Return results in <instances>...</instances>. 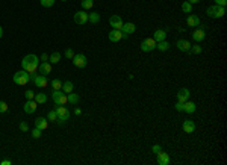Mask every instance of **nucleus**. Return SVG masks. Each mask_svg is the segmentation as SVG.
<instances>
[{"label":"nucleus","instance_id":"nucleus-6","mask_svg":"<svg viewBox=\"0 0 227 165\" xmlns=\"http://www.w3.org/2000/svg\"><path fill=\"white\" fill-rule=\"evenodd\" d=\"M158 46V43L155 41V38H146L142 43H141V50L142 52H151L155 50Z\"/></svg>","mask_w":227,"mask_h":165},{"label":"nucleus","instance_id":"nucleus-28","mask_svg":"<svg viewBox=\"0 0 227 165\" xmlns=\"http://www.w3.org/2000/svg\"><path fill=\"white\" fill-rule=\"evenodd\" d=\"M50 64H58L59 61H61V53H58V52H55V53H52L50 55Z\"/></svg>","mask_w":227,"mask_h":165},{"label":"nucleus","instance_id":"nucleus-27","mask_svg":"<svg viewBox=\"0 0 227 165\" xmlns=\"http://www.w3.org/2000/svg\"><path fill=\"white\" fill-rule=\"evenodd\" d=\"M67 99H68V102L73 103V105H76V103L79 102V95L76 94V93H70V94L67 95Z\"/></svg>","mask_w":227,"mask_h":165},{"label":"nucleus","instance_id":"nucleus-20","mask_svg":"<svg viewBox=\"0 0 227 165\" xmlns=\"http://www.w3.org/2000/svg\"><path fill=\"white\" fill-rule=\"evenodd\" d=\"M188 97H189V89H188V88H182V89H179V93H177L179 102L185 103V102L188 100Z\"/></svg>","mask_w":227,"mask_h":165},{"label":"nucleus","instance_id":"nucleus-42","mask_svg":"<svg viewBox=\"0 0 227 165\" xmlns=\"http://www.w3.org/2000/svg\"><path fill=\"white\" fill-rule=\"evenodd\" d=\"M215 5H218V6H226L227 0H215Z\"/></svg>","mask_w":227,"mask_h":165},{"label":"nucleus","instance_id":"nucleus-45","mask_svg":"<svg viewBox=\"0 0 227 165\" xmlns=\"http://www.w3.org/2000/svg\"><path fill=\"white\" fill-rule=\"evenodd\" d=\"M47 59H49V56H47V53H43V55H41V61H47Z\"/></svg>","mask_w":227,"mask_h":165},{"label":"nucleus","instance_id":"nucleus-12","mask_svg":"<svg viewBox=\"0 0 227 165\" xmlns=\"http://www.w3.org/2000/svg\"><path fill=\"white\" fill-rule=\"evenodd\" d=\"M158 154V164L159 165H168L170 164V154L168 153H165V152H159V153H156Z\"/></svg>","mask_w":227,"mask_h":165},{"label":"nucleus","instance_id":"nucleus-13","mask_svg":"<svg viewBox=\"0 0 227 165\" xmlns=\"http://www.w3.org/2000/svg\"><path fill=\"white\" fill-rule=\"evenodd\" d=\"M32 80H34V83L36 85V86H39V88H45V86L49 85L47 79H45V76H43V74H39V76L35 74V77L32 79Z\"/></svg>","mask_w":227,"mask_h":165},{"label":"nucleus","instance_id":"nucleus-1","mask_svg":"<svg viewBox=\"0 0 227 165\" xmlns=\"http://www.w3.org/2000/svg\"><path fill=\"white\" fill-rule=\"evenodd\" d=\"M21 65H23V70L24 71H27V73H35L36 68L39 67V59L36 58L35 55H27V56L23 58Z\"/></svg>","mask_w":227,"mask_h":165},{"label":"nucleus","instance_id":"nucleus-3","mask_svg":"<svg viewBox=\"0 0 227 165\" xmlns=\"http://www.w3.org/2000/svg\"><path fill=\"white\" fill-rule=\"evenodd\" d=\"M56 114H58V120H56V123H65L68 118H70V111H68L67 108L64 106V105H56Z\"/></svg>","mask_w":227,"mask_h":165},{"label":"nucleus","instance_id":"nucleus-44","mask_svg":"<svg viewBox=\"0 0 227 165\" xmlns=\"http://www.w3.org/2000/svg\"><path fill=\"white\" fill-rule=\"evenodd\" d=\"M74 114H76V115H82V109L76 108V109H74Z\"/></svg>","mask_w":227,"mask_h":165},{"label":"nucleus","instance_id":"nucleus-30","mask_svg":"<svg viewBox=\"0 0 227 165\" xmlns=\"http://www.w3.org/2000/svg\"><path fill=\"white\" fill-rule=\"evenodd\" d=\"M156 47L160 50V52H167L168 48H170V44L167 43V41H160V43H158V46Z\"/></svg>","mask_w":227,"mask_h":165},{"label":"nucleus","instance_id":"nucleus-36","mask_svg":"<svg viewBox=\"0 0 227 165\" xmlns=\"http://www.w3.org/2000/svg\"><path fill=\"white\" fill-rule=\"evenodd\" d=\"M41 5H43L44 8H50V6L55 5V0H41Z\"/></svg>","mask_w":227,"mask_h":165},{"label":"nucleus","instance_id":"nucleus-2","mask_svg":"<svg viewBox=\"0 0 227 165\" xmlns=\"http://www.w3.org/2000/svg\"><path fill=\"white\" fill-rule=\"evenodd\" d=\"M206 14L211 17V18H221L226 15V8L224 6H218V5H214V6H209L206 9Z\"/></svg>","mask_w":227,"mask_h":165},{"label":"nucleus","instance_id":"nucleus-25","mask_svg":"<svg viewBox=\"0 0 227 165\" xmlns=\"http://www.w3.org/2000/svg\"><path fill=\"white\" fill-rule=\"evenodd\" d=\"M88 21H91L92 24H97L100 21V15L97 12H91L90 15H88Z\"/></svg>","mask_w":227,"mask_h":165},{"label":"nucleus","instance_id":"nucleus-17","mask_svg":"<svg viewBox=\"0 0 227 165\" xmlns=\"http://www.w3.org/2000/svg\"><path fill=\"white\" fill-rule=\"evenodd\" d=\"M38 68H39V71H41V74H43V76H47V74H50V73H52V64L45 61V62H43V64H39V67H38Z\"/></svg>","mask_w":227,"mask_h":165},{"label":"nucleus","instance_id":"nucleus-18","mask_svg":"<svg viewBox=\"0 0 227 165\" xmlns=\"http://www.w3.org/2000/svg\"><path fill=\"white\" fill-rule=\"evenodd\" d=\"M153 38H155L156 43L165 41V38H167V30H164V29H158V30L153 34Z\"/></svg>","mask_w":227,"mask_h":165},{"label":"nucleus","instance_id":"nucleus-43","mask_svg":"<svg viewBox=\"0 0 227 165\" xmlns=\"http://www.w3.org/2000/svg\"><path fill=\"white\" fill-rule=\"evenodd\" d=\"M176 111H179V112L183 111V103H182V102H177V103H176Z\"/></svg>","mask_w":227,"mask_h":165},{"label":"nucleus","instance_id":"nucleus-11","mask_svg":"<svg viewBox=\"0 0 227 165\" xmlns=\"http://www.w3.org/2000/svg\"><path fill=\"white\" fill-rule=\"evenodd\" d=\"M74 21L77 24H85L88 21V14L85 11H80V12H76L74 14Z\"/></svg>","mask_w":227,"mask_h":165},{"label":"nucleus","instance_id":"nucleus-33","mask_svg":"<svg viewBox=\"0 0 227 165\" xmlns=\"http://www.w3.org/2000/svg\"><path fill=\"white\" fill-rule=\"evenodd\" d=\"M189 52H191V53H194V55H200V53H202V52H203V48L200 47V46H197V44H195V46H191V48H189Z\"/></svg>","mask_w":227,"mask_h":165},{"label":"nucleus","instance_id":"nucleus-39","mask_svg":"<svg viewBox=\"0 0 227 165\" xmlns=\"http://www.w3.org/2000/svg\"><path fill=\"white\" fill-rule=\"evenodd\" d=\"M65 58H68V59L74 58V52H73L71 48H67V50H65Z\"/></svg>","mask_w":227,"mask_h":165},{"label":"nucleus","instance_id":"nucleus-15","mask_svg":"<svg viewBox=\"0 0 227 165\" xmlns=\"http://www.w3.org/2000/svg\"><path fill=\"white\" fill-rule=\"evenodd\" d=\"M36 102L35 100H27L26 103H24V112L26 114H34L35 112V109H36Z\"/></svg>","mask_w":227,"mask_h":165},{"label":"nucleus","instance_id":"nucleus-19","mask_svg":"<svg viewBox=\"0 0 227 165\" xmlns=\"http://www.w3.org/2000/svg\"><path fill=\"white\" fill-rule=\"evenodd\" d=\"M35 127H38L39 130H45L47 127H49V121H47L45 118H43V117L36 118V120H35Z\"/></svg>","mask_w":227,"mask_h":165},{"label":"nucleus","instance_id":"nucleus-49","mask_svg":"<svg viewBox=\"0 0 227 165\" xmlns=\"http://www.w3.org/2000/svg\"><path fill=\"white\" fill-rule=\"evenodd\" d=\"M62 2H67V0H62Z\"/></svg>","mask_w":227,"mask_h":165},{"label":"nucleus","instance_id":"nucleus-32","mask_svg":"<svg viewBox=\"0 0 227 165\" xmlns=\"http://www.w3.org/2000/svg\"><path fill=\"white\" fill-rule=\"evenodd\" d=\"M52 88H53V91H58V89H62V83H61V80H58V79H55V80H52Z\"/></svg>","mask_w":227,"mask_h":165},{"label":"nucleus","instance_id":"nucleus-16","mask_svg":"<svg viewBox=\"0 0 227 165\" xmlns=\"http://www.w3.org/2000/svg\"><path fill=\"white\" fill-rule=\"evenodd\" d=\"M135 30H136V26L133 23H124L123 24V27H121V32H123L126 36L130 35V34H133Z\"/></svg>","mask_w":227,"mask_h":165},{"label":"nucleus","instance_id":"nucleus-26","mask_svg":"<svg viewBox=\"0 0 227 165\" xmlns=\"http://www.w3.org/2000/svg\"><path fill=\"white\" fill-rule=\"evenodd\" d=\"M36 103H39V105H43V103H45L47 102V95L44 94V93H39V94H36L35 95V99H34Z\"/></svg>","mask_w":227,"mask_h":165},{"label":"nucleus","instance_id":"nucleus-34","mask_svg":"<svg viewBox=\"0 0 227 165\" xmlns=\"http://www.w3.org/2000/svg\"><path fill=\"white\" fill-rule=\"evenodd\" d=\"M41 132H43V130H39V129H38V127H35V129L32 130V136H34L35 140H38V138H41V135H43Z\"/></svg>","mask_w":227,"mask_h":165},{"label":"nucleus","instance_id":"nucleus-35","mask_svg":"<svg viewBox=\"0 0 227 165\" xmlns=\"http://www.w3.org/2000/svg\"><path fill=\"white\" fill-rule=\"evenodd\" d=\"M6 111H8V103L3 102V100H0V114H5Z\"/></svg>","mask_w":227,"mask_h":165},{"label":"nucleus","instance_id":"nucleus-46","mask_svg":"<svg viewBox=\"0 0 227 165\" xmlns=\"http://www.w3.org/2000/svg\"><path fill=\"white\" fill-rule=\"evenodd\" d=\"M0 164L2 165H11V161H6V159H5V161H2Z\"/></svg>","mask_w":227,"mask_h":165},{"label":"nucleus","instance_id":"nucleus-48","mask_svg":"<svg viewBox=\"0 0 227 165\" xmlns=\"http://www.w3.org/2000/svg\"><path fill=\"white\" fill-rule=\"evenodd\" d=\"M3 36V29H2V26H0V38Z\"/></svg>","mask_w":227,"mask_h":165},{"label":"nucleus","instance_id":"nucleus-5","mask_svg":"<svg viewBox=\"0 0 227 165\" xmlns=\"http://www.w3.org/2000/svg\"><path fill=\"white\" fill-rule=\"evenodd\" d=\"M52 99H53V102H55L56 105H65L68 102L67 95H65V93H64L62 89L53 91V93H52Z\"/></svg>","mask_w":227,"mask_h":165},{"label":"nucleus","instance_id":"nucleus-9","mask_svg":"<svg viewBox=\"0 0 227 165\" xmlns=\"http://www.w3.org/2000/svg\"><path fill=\"white\" fill-rule=\"evenodd\" d=\"M204 36H206V29H204L203 26L202 27H198V29H195L192 32V38H194V41H203L204 39Z\"/></svg>","mask_w":227,"mask_h":165},{"label":"nucleus","instance_id":"nucleus-7","mask_svg":"<svg viewBox=\"0 0 227 165\" xmlns=\"http://www.w3.org/2000/svg\"><path fill=\"white\" fill-rule=\"evenodd\" d=\"M73 64L77 67V68H83V67H86V64H88V61H86V56L85 55H74V58H73Z\"/></svg>","mask_w":227,"mask_h":165},{"label":"nucleus","instance_id":"nucleus-41","mask_svg":"<svg viewBox=\"0 0 227 165\" xmlns=\"http://www.w3.org/2000/svg\"><path fill=\"white\" fill-rule=\"evenodd\" d=\"M160 150H162V147H160L159 144H156V145H153V149H151V152H153V153H159Z\"/></svg>","mask_w":227,"mask_h":165},{"label":"nucleus","instance_id":"nucleus-24","mask_svg":"<svg viewBox=\"0 0 227 165\" xmlns=\"http://www.w3.org/2000/svg\"><path fill=\"white\" fill-rule=\"evenodd\" d=\"M73 88H74V85L70 82V80H68V82H64V83H62V91H64L65 94H70V93H73Z\"/></svg>","mask_w":227,"mask_h":165},{"label":"nucleus","instance_id":"nucleus-38","mask_svg":"<svg viewBox=\"0 0 227 165\" xmlns=\"http://www.w3.org/2000/svg\"><path fill=\"white\" fill-rule=\"evenodd\" d=\"M24 95H26V99H27V100H34V99H35V93L32 91V89H27Z\"/></svg>","mask_w":227,"mask_h":165},{"label":"nucleus","instance_id":"nucleus-37","mask_svg":"<svg viewBox=\"0 0 227 165\" xmlns=\"http://www.w3.org/2000/svg\"><path fill=\"white\" fill-rule=\"evenodd\" d=\"M49 120H50V121H56V120H58V114H56V111H55V109L49 112Z\"/></svg>","mask_w":227,"mask_h":165},{"label":"nucleus","instance_id":"nucleus-4","mask_svg":"<svg viewBox=\"0 0 227 165\" xmlns=\"http://www.w3.org/2000/svg\"><path fill=\"white\" fill-rule=\"evenodd\" d=\"M12 80L17 83V85H26V83L30 80V76H29V73L27 71H17L15 74H14V77H12Z\"/></svg>","mask_w":227,"mask_h":165},{"label":"nucleus","instance_id":"nucleus-29","mask_svg":"<svg viewBox=\"0 0 227 165\" xmlns=\"http://www.w3.org/2000/svg\"><path fill=\"white\" fill-rule=\"evenodd\" d=\"M182 11L183 12H192V3L183 2V3H182Z\"/></svg>","mask_w":227,"mask_h":165},{"label":"nucleus","instance_id":"nucleus-47","mask_svg":"<svg viewBox=\"0 0 227 165\" xmlns=\"http://www.w3.org/2000/svg\"><path fill=\"white\" fill-rule=\"evenodd\" d=\"M186 2H189V3H200L202 0H186Z\"/></svg>","mask_w":227,"mask_h":165},{"label":"nucleus","instance_id":"nucleus-21","mask_svg":"<svg viewBox=\"0 0 227 165\" xmlns=\"http://www.w3.org/2000/svg\"><path fill=\"white\" fill-rule=\"evenodd\" d=\"M186 24L188 26H191V27H197V26H200V18L197 17V15H188V18H186Z\"/></svg>","mask_w":227,"mask_h":165},{"label":"nucleus","instance_id":"nucleus-22","mask_svg":"<svg viewBox=\"0 0 227 165\" xmlns=\"http://www.w3.org/2000/svg\"><path fill=\"white\" fill-rule=\"evenodd\" d=\"M177 48H179L180 52H189L191 43L186 41V39H179V41H177Z\"/></svg>","mask_w":227,"mask_h":165},{"label":"nucleus","instance_id":"nucleus-31","mask_svg":"<svg viewBox=\"0 0 227 165\" xmlns=\"http://www.w3.org/2000/svg\"><path fill=\"white\" fill-rule=\"evenodd\" d=\"M94 6V0H82V8L83 9H91Z\"/></svg>","mask_w":227,"mask_h":165},{"label":"nucleus","instance_id":"nucleus-14","mask_svg":"<svg viewBox=\"0 0 227 165\" xmlns=\"http://www.w3.org/2000/svg\"><path fill=\"white\" fill-rule=\"evenodd\" d=\"M182 127H183V132H185V133H192L194 130H195V123H194L192 120H185Z\"/></svg>","mask_w":227,"mask_h":165},{"label":"nucleus","instance_id":"nucleus-40","mask_svg":"<svg viewBox=\"0 0 227 165\" xmlns=\"http://www.w3.org/2000/svg\"><path fill=\"white\" fill-rule=\"evenodd\" d=\"M20 130H21V132H27V130H29V126H27V123L21 121V123H20Z\"/></svg>","mask_w":227,"mask_h":165},{"label":"nucleus","instance_id":"nucleus-8","mask_svg":"<svg viewBox=\"0 0 227 165\" xmlns=\"http://www.w3.org/2000/svg\"><path fill=\"white\" fill-rule=\"evenodd\" d=\"M109 24L112 26L114 29H117V30H121V27H123V20H121V17L120 15H112L111 18H109Z\"/></svg>","mask_w":227,"mask_h":165},{"label":"nucleus","instance_id":"nucleus-10","mask_svg":"<svg viewBox=\"0 0 227 165\" xmlns=\"http://www.w3.org/2000/svg\"><path fill=\"white\" fill-rule=\"evenodd\" d=\"M121 38H127V36L121 32V30H117V29H114L109 32V41H112V43H117V41H120Z\"/></svg>","mask_w":227,"mask_h":165},{"label":"nucleus","instance_id":"nucleus-23","mask_svg":"<svg viewBox=\"0 0 227 165\" xmlns=\"http://www.w3.org/2000/svg\"><path fill=\"white\" fill-rule=\"evenodd\" d=\"M183 111H185L186 114H194V112H195V103L186 100V102L183 103Z\"/></svg>","mask_w":227,"mask_h":165}]
</instances>
